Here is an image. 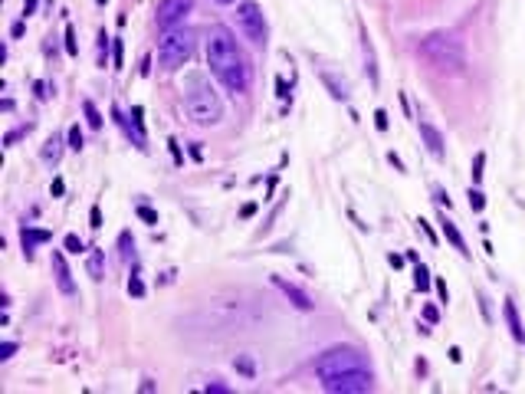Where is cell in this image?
Returning a JSON list of instances; mask_svg holds the SVG:
<instances>
[{"mask_svg":"<svg viewBox=\"0 0 525 394\" xmlns=\"http://www.w3.org/2000/svg\"><path fill=\"white\" fill-rule=\"evenodd\" d=\"M207 66L217 79L224 82V89L233 95L250 92V82H253V69L250 59L243 56V50L237 46L233 33L227 27H214L207 37Z\"/></svg>","mask_w":525,"mask_h":394,"instance_id":"1","label":"cell"},{"mask_svg":"<svg viewBox=\"0 0 525 394\" xmlns=\"http://www.w3.org/2000/svg\"><path fill=\"white\" fill-rule=\"evenodd\" d=\"M417 50H420V56L437 69V72H450V76H457V72L466 69V46H463V40H459L457 33H446V30L430 33V37H424V40H420Z\"/></svg>","mask_w":525,"mask_h":394,"instance_id":"2","label":"cell"},{"mask_svg":"<svg viewBox=\"0 0 525 394\" xmlns=\"http://www.w3.org/2000/svg\"><path fill=\"white\" fill-rule=\"evenodd\" d=\"M184 112L190 115L194 125H217L224 119V102H220V95L201 76H194L188 95H184Z\"/></svg>","mask_w":525,"mask_h":394,"instance_id":"3","label":"cell"},{"mask_svg":"<svg viewBox=\"0 0 525 394\" xmlns=\"http://www.w3.org/2000/svg\"><path fill=\"white\" fill-rule=\"evenodd\" d=\"M368 358H364L358 348H351V345H335V348H328L325 355H319V362H315V375L319 381H328V378H338V375H351V371H368Z\"/></svg>","mask_w":525,"mask_h":394,"instance_id":"4","label":"cell"},{"mask_svg":"<svg viewBox=\"0 0 525 394\" xmlns=\"http://www.w3.org/2000/svg\"><path fill=\"white\" fill-rule=\"evenodd\" d=\"M190 53H194V33L190 30L184 27L164 30L161 43H158V63H161V69L175 72V69H181L188 63Z\"/></svg>","mask_w":525,"mask_h":394,"instance_id":"5","label":"cell"},{"mask_svg":"<svg viewBox=\"0 0 525 394\" xmlns=\"http://www.w3.org/2000/svg\"><path fill=\"white\" fill-rule=\"evenodd\" d=\"M237 27L253 46H266V17H263V10L253 0H243L237 7Z\"/></svg>","mask_w":525,"mask_h":394,"instance_id":"6","label":"cell"},{"mask_svg":"<svg viewBox=\"0 0 525 394\" xmlns=\"http://www.w3.org/2000/svg\"><path fill=\"white\" fill-rule=\"evenodd\" d=\"M322 388L332 394H364L375 388V375H371V368L368 371H351V375H338V378L322 381Z\"/></svg>","mask_w":525,"mask_h":394,"instance_id":"7","label":"cell"},{"mask_svg":"<svg viewBox=\"0 0 525 394\" xmlns=\"http://www.w3.org/2000/svg\"><path fill=\"white\" fill-rule=\"evenodd\" d=\"M194 10V0H161L158 3V27L161 30H175L184 23V17Z\"/></svg>","mask_w":525,"mask_h":394,"instance_id":"8","label":"cell"},{"mask_svg":"<svg viewBox=\"0 0 525 394\" xmlns=\"http://www.w3.org/2000/svg\"><path fill=\"white\" fill-rule=\"evenodd\" d=\"M53 276H56V286H59L63 296H76V283H72V273H69L63 253H53Z\"/></svg>","mask_w":525,"mask_h":394,"instance_id":"9","label":"cell"},{"mask_svg":"<svg viewBox=\"0 0 525 394\" xmlns=\"http://www.w3.org/2000/svg\"><path fill=\"white\" fill-rule=\"evenodd\" d=\"M273 283H276V286H279V289H283V293H286V299L293 302L296 309H302V313H309V309H312V299H309V296H306V293H302V289H299V286L286 283L283 276H273Z\"/></svg>","mask_w":525,"mask_h":394,"instance_id":"10","label":"cell"},{"mask_svg":"<svg viewBox=\"0 0 525 394\" xmlns=\"http://www.w3.org/2000/svg\"><path fill=\"white\" fill-rule=\"evenodd\" d=\"M420 138H424V145H427V151H430L433 158H444V135L430 122H420Z\"/></svg>","mask_w":525,"mask_h":394,"instance_id":"11","label":"cell"},{"mask_svg":"<svg viewBox=\"0 0 525 394\" xmlns=\"http://www.w3.org/2000/svg\"><path fill=\"white\" fill-rule=\"evenodd\" d=\"M50 240V230H33V227H23L20 230V244H23V253L33 257V246H40Z\"/></svg>","mask_w":525,"mask_h":394,"instance_id":"12","label":"cell"},{"mask_svg":"<svg viewBox=\"0 0 525 394\" xmlns=\"http://www.w3.org/2000/svg\"><path fill=\"white\" fill-rule=\"evenodd\" d=\"M86 266H89V276H92V279H102V276H106V253H102V250H89Z\"/></svg>","mask_w":525,"mask_h":394,"instance_id":"13","label":"cell"},{"mask_svg":"<svg viewBox=\"0 0 525 394\" xmlns=\"http://www.w3.org/2000/svg\"><path fill=\"white\" fill-rule=\"evenodd\" d=\"M440 227H444V237H446V240H450V244H453V246H457V250H459V253L466 257L470 250H466V244H463V237H459V230H457V227H453L450 220H440Z\"/></svg>","mask_w":525,"mask_h":394,"instance_id":"14","label":"cell"},{"mask_svg":"<svg viewBox=\"0 0 525 394\" xmlns=\"http://www.w3.org/2000/svg\"><path fill=\"white\" fill-rule=\"evenodd\" d=\"M506 319H509V328H512V339H525V332H522V322H519V313H515V306H512V299H506Z\"/></svg>","mask_w":525,"mask_h":394,"instance_id":"15","label":"cell"},{"mask_svg":"<svg viewBox=\"0 0 525 394\" xmlns=\"http://www.w3.org/2000/svg\"><path fill=\"white\" fill-rule=\"evenodd\" d=\"M59 155H63V141L53 135L46 145H43V158H46V161H59Z\"/></svg>","mask_w":525,"mask_h":394,"instance_id":"16","label":"cell"},{"mask_svg":"<svg viewBox=\"0 0 525 394\" xmlns=\"http://www.w3.org/2000/svg\"><path fill=\"white\" fill-rule=\"evenodd\" d=\"M82 112H86V122H89V128H102V115H99V109H95L89 99L82 102Z\"/></svg>","mask_w":525,"mask_h":394,"instance_id":"17","label":"cell"},{"mask_svg":"<svg viewBox=\"0 0 525 394\" xmlns=\"http://www.w3.org/2000/svg\"><path fill=\"white\" fill-rule=\"evenodd\" d=\"M364 59H368V76H371V82L377 86V66H375V50H371V40L364 37Z\"/></svg>","mask_w":525,"mask_h":394,"instance_id":"18","label":"cell"},{"mask_svg":"<svg viewBox=\"0 0 525 394\" xmlns=\"http://www.w3.org/2000/svg\"><path fill=\"white\" fill-rule=\"evenodd\" d=\"M322 79H325V86H328V89H332V95H335V99H341V102H345V99H348V86H345V82H341V86H338V82L332 79V76H328V72H325Z\"/></svg>","mask_w":525,"mask_h":394,"instance_id":"19","label":"cell"},{"mask_svg":"<svg viewBox=\"0 0 525 394\" xmlns=\"http://www.w3.org/2000/svg\"><path fill=\"white\" fill-rule=\"evenodd\" d=\"M119 246H121V257H125V259L135 257V240H132V233H121V237H119Z\"/></svg>","mask_w":525,"mask_h":394,"instance_id":"20","label":"cell"},{"mask_svg":"<svg viewBox=\"0 0 525 394\" xmlns=\"http://www.w3.org/2000/svg\"><path fill=\"white\" fill-rule=\"evenodd\" d=\"M414 283H417L420 293H427V289H430V273H427V266H417V273H414Z\"/></svg>","mask_w":525,"mask_h":394,"instance_id":"21","label":"cell"},{"mask_svg":"<svg viewBox=\"0 0 525 394\" xmlns=\"http://www.w3.org/2000/svg\"><path fill=\"white\" fill-rule=\"evenodd\" d=\"M121 63H125V46H121V40H112V66L121 69Z\"/></svg>","mask_w":525,"mask_h":394,"instance_id":"22","label":"cell"},{"mask_svg":"<svg viewBox=\"0 0 525 394\" xmlns=\"http://www.w3.org/2000/svg\"><path fill=\"white\" fill-rule=\"evenodd\" d=\"M82 145H86V141H82V128L79 125H72V128H69V148L82 151Z\"/></svg>","mask_w":525,"mask_h":394,"instance_id":"23","label":"cell"},{"mask_svg":"<svg viewBox=\"0 0 525 394\" xmlns=\"http://www.w3.org/2000/svg\"><path fill=\"white\" fill-rule=\"evenodd\" d=\"M233 365L240 368V371H243V375H246V378H253V375H256L253 362H250V358H246V355H240V358H237V362H233Z\"/></svg>","mask_w":525,"mask_h":394,"instance_id":"24","label":"cell"},{"mask_svg":"<svg viewBox=\"0 0 525 394\" xmlns=\"http://www.w3.org/2000/svg\"><path fill=\"white\" fill-rule=\"evenodd\" d=\"M483 164H486V155L479 151V155L473 158V181H483Z\"/></svg>","mask_w":525,"mask_h":394,"instance_id":"25","label":"cell"},{"mask_svg":"<svg viewBox=\"0 0 525 394\" xmlns=\"http://www.w3.org/2000/svg\"><path fill=\"white\" fill-rule=\"evenodd\" d=\"M66 53L69 56H79V46H76V30L66 27Z\"/></svg>","mask_w":525,"mask_h":394,"instance_id":"26","label":"cell"},{"mask_svg":"<svg viewBox=\"0 0 525 394\" xmlns=\"http://www.w3.org/2000/svg\"><path fill=\"white\" fill-rule=\"evenodd\" d=\"M128 293H132L135 299H141V296H145V283H141L138 276H132V279H128Z\"/></svg>","mask_w":525,"mask_h":394,"instance_id":"27","label":"cell"},{"mask_svg":"<svg viewBox=\"0 0 525 394\" xmlns=\"http://www.w3.org/2000/svg\"><path fill=\"white\" fill-rule=\"evenodd\" d=\"M66 250L69 253H86V246H82V240L76 237V233H69L66 237Z\"/></svg>","mask_w":525,"mask_h":394,"instance_id":"28","label":"cell"},{"mask_svg":"<svg viewBox=\"0 0 525 394\" xmlns=\"http://www.w3.org/2000/svg\"><path fill=\"white\" fill-rule=\"evenodd\" d=\"M138 217L145 220V224H158V210H151V207H138Z\"/></svg>","mask_w":525,"mask_h":394,"instance_id":"29","label":"cell"},{"mask_svg":"<svg viewBox=\"0 0 525 394\" xmlns=\"http://www.w3.org/2000/svg\"><path fill=\"white\" fill-rule=\"evenodd\" d=\"M470 207H473V210H483V207H486L483 190H470Z\"/></svg>","mask_w":525,"mask_h":394,"instance_id":"30","label":"cell"},{"mask_svg":"<svg viewBox=\"0 0 525 394\" xmlns=\"http://www.w3.org/2000/svg\"><path fill=\"white\" fill-rule=\"evenodd\" d=\"M14 352H17V342H3V345H0V362L14 358Z\"/></svg>","mask_w":525,"mask_h":394,"instance_id":"31","label":"cell"},{"mask_svg":"<svg viewBox=\"0 0 525 394\" xmlns=\"http://www.w3.org/2000/svg\"><path fill=\"white\" fill-rule=\"evenodd\" d=\"M375 125L381 128V132L388 128V112H384V109H377V112H375Z\"/></svg>","mask_w":525,"mask_h":394,"instance_id":"32","label":"cell"},{"mask_svg":"<svg viewBox=\"0 0 525 394\" xmlns=\"http://www.w3.org/2000/svg\"><path fill=\"white\" fill-rule=\"evenodd\" d=\"M424 319H427V322H437V319H440V313H437V309H433V306H424Z\"/></svg>","mask_w":525,"mask_h":394,"instance_id":"33","label":"cell"},{"mask_svg":"<svg viewBox=\"0 0 525 394\" xmlns=\"http://www.w3.org/2000/svg\"><path fill=\"white\" fill-rule=\"evenodd\" d=\"M89 220H92V227H95V230H99V227H102V210H99V207H92V214H89Z\"/></svg>","mask_w":525,"mask_h":394,"instance_id":"34","label":"cell"},{"mask_svg":"<svg viewBox=\"0 0 525 394\" xmlns=\"http://www.w3.org/2000/svg\"><path fill=\"white\" fill-rule=\"evenodd\" d=\"M37 3H40V0H23V14H33V10H37Z\"/></svg>","mask_w":525,"mask_h":394,"instance_id":"35","label":"cell"},{"mask_svg":"<svg viewBox=\"0 0 525 394\" xmlns=\"http://www.w3.org/2000/svg\"><path fill=\"white\" fill-rule=\"evenodd\" d=\"M63 190H66V184H63V177H56V181H53V194H56V197H59Z\"/></svg>","mask_w":525,"mask_h":394,"instance_id":"36","label":"cell"},{"mask_svg":"<svg viewBox=\"0 0 525 394\" xmlns=\"http://www.w3.org/2000/svg\"><path fill=\"white\" fill-rule=\"evenodd\" d=\"M433 286H437V293H440V299L446 302V283H444V279H437V283H433Z\"/></svg>","mask_w":525,"mask_h":394,"instance_id":"37","label":"cell"},{"mask_svg":"<svg viewBox=\"0 0 525 394\" xmlns=\"http://www.w3.org/2000/svg\"><path fill=\"white\" fill-rule=\"evenodd\" d=\"M253 214H256V204H246V207L240 210V217H253Z\"/></svg>","mask_w":525,"mask_h":394,"instance_id":"38","label":"cell"},{"mask_svg":"<svg viewBox=\"0 0 525 394\" xmlns=\"http://www.w3.org/2000/svg\"><path fill=\"white\" fill-rule=\"evenodd\" d=\"M168 145H171V155H175V161L181 164V151H177V141H175V138H171V141H168Z\"/></svg>","mask_w":525,"mask_h":394,"instance_id":"39","label":"cell"},{"mask_svg":"<svg viewBox=\"0 0 525 394\" xmlns=\"http://www.w3.org/2000/svg\"><path fill=\"white\" fill-rule=\"evenodd\" d=\"M207 391H214V394H227V388H224V384H207Z\"/></svg>","mask_w":525,"mask_h":394,"instance_id":"40","label":"cell"},{"mask_svg":"<svg viewBox=\"0 0 525 394\" xmlns=\"http://www.w3.org/2000/svg\"><path fill=\"white\" fill-rule=\"evenodd\" d=\"M217 3H233V0H217Z\"/></svg>","mask_w":525,"mask_h":394,"instance_id":"41","label":"cell"},{"mask_svg":"<svg viewBox=\"0 0 525 394\" xmlns=\"http://www.w3.org/2000/svg\"><path fill=\"white\" fill-rule=\"evenodd\" d=\"M95 3H106V0H95Z\"/></svg>","mask_w":525,"mask_h":394,"instance_id":"42","label":"cell"}]
</instances>
